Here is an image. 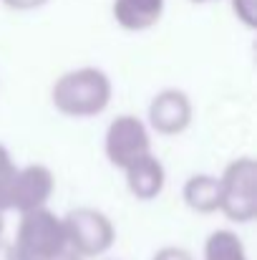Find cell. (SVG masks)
<instances>
[{
  "label": "cell",
  "mask_w": 257,
  "mask_h": 260,
  "mask_svg": "<svg viewBox=\"0 0 257 260\" xmlns=\"http://www.w3.org/2000/svg\"><path fill=\"white\" fill-rule=\"evenodd\" d=\"M152 260H194V255H192L189 250H184V248H176V245H167V248L157 250Z\"/></svg>",
  "instance_id": "cell-14"
},
{
  "label": "cell",
  "mask_w": 257,
  "mask_h": 260,
  "mask_svg": "<svg viewBox=\"0 0 257 260\" xmlns=\"http://www.w3.org/2000/svg\"><path fill=\"white\" fill-rule=\"evenodd\" d=\"M204 260H250L235 230H214L204 243Z\"/></svg>",
  "instance_id": "cell-11"
},
{
  "label": "cell",
  "mask_w": 257,
  "mask_h": 260,
  "mask_svg": "<svg viewBox=\"0 0 257 260\" xmlns=\"http://www.w3.org/2000/svg\"><path fill=\"white\" fill-rule=\"evenodd\" d=\"M68 253L63 220L46 210L20 215L10 260H61Z\"/></svg>",
  "instance_id": "cell-2"
},
{
  "label": "cell",
  "mask_w": 257,
  "mask_h": 260,
  "mask_svg": "<svg viewBox=\"0 0 257 260\" xmlns=\"http://www.w3.org/2000/svg\"><path fill=\"white\" fill-rule=\"evenodd\" d=\"M3 225H5V220H3V212H0V235H3Z\"/></svg>",
  "instance_id": "cell-17"
},
{
  "label": "cell",
  "mask_w": 257,
  "mask_h": 260,
  "mask_svg": "<svg viewBox=\"0 0 257 260\" xmlns=\"http://www.w3.org/2000/svg\"><path fill=\"white\" fill-rule=\"evenodd\" d=\"M192 116V99L181 88H162L149 104V126L162 137H176L187 132Z\"/></svg>",
  "instance_id": "cell-7"
},
{
  "label": "cell",
  "mask_w": 257,
  "mask_h": 260,
  "mask_svg": "<svg viewBox=\"0 0 257 260\" xmlns=\"http://www.w3.org/2000/svg\"><path fill=\"white\" fill-rule=\"evenodd\" d=\"M111 96H114L111 79L96 66L66 71L63 76L56 79L51 88V101L56 111L74 119H91L103 114L106 106L111 104Z\"/></svg>",
  "instance_id": "cell-1"
},
{
  "label": "cell",
  "mask_w": 257,
  "mask_h": 260,
  "mask_svg": "<svg viewBox=\"0 0 257 260\" xmlns=\"http://www.w3.org/2000/svg\"><path fill=\"white\" fill-rule=\"evenodd\" d=\"M61 260H81V258H76L74 253H66V255H63V258H61Z\"/></svg>",
  "instance_id": "cell-16"
},
{
  "label": "cell",
  "mask_w": 257,
  "mask_h": 260,
  "mask_svg": "<svg viewBox=\"0 0 257 260\" xmlns=\"http://www.w3.org/2000/svg\"><path fill=\"white\" fill-rule=\"evenodd\" d=\"M126 177V187L129 192L136 197V200H157L164 189V182H167V172H164V165L154 157V154H146L141 157L139 162H134L131 167L124 170Z\"/></svg>",
  "instance_id": "cell-8"
},
{
  "label": "cell",
  "mask_w": 257,
  "mask_h": 260,
  "mask_svg": "<svg viewBox=\"0 0 257 260\" xmlns=\"http://www.w3.org/2000/svg\"><path fill=\"white\" fill-rule=\"evenodd\" d=\"M15 162L10 157V152L0 144V212H8V194H10V184L15 177Z\"/></svg>",
  "instance_id": "cell-12"
},
{
  "label": "cell",
  "mask_w": 257,
  "mask_h": 260,
  "mask_svg": "<svg viewBox=\"0 0 257 260\" xmlns=\"http://www.w3.org/2000/svg\"><path fill=\"white\" fill-rule=\"evenodd\" d=\"M53 192H56V177L46 165L18 167L8 194V210H15L18 215L46 210Z\"/></svg>",
  "instance_id": "cell-6"
},
{
  "label": "cell",
  "mask_w": 257,
  "mask_h": 260,
  "mask_svg": "<svg viewBox=\"0 0 257 260\" xmlns=\"http://www.w3.org/2000/svg\"><path fill=\"white\" fill-rule=\"evenodd\" d=\"M184 205L199 215H212L219 212V200H222V187H219V177L214 174H192L184 182L181 189Z\"/></svg>",
  "instance_id": "cell-10"
},
{
  "label": "cell",
  "mask_w": 257,
  "mask_h": 260,
  "mask_svg": "<svg viewBox=\"0 0 257 260\" xmlns=\"http://www.w3.org/2000/svg\"><path fill=\"white\" fill-rule=\"evenodd\" d=\"M103 152L106 159L116 167V170H126L134 162H139L141 157L152 154V134L149 126L134 116V114H121L116 116L103 137Z\"/></svg>",
  "instance_id": "cell-5"
},
{
  "label": "cell",
  "mask_w": 257,
  "mask_h": 260,
  "mask_svg": "<svg viewBox=\"0 0 257 260\" xmlns=\"http://www.w3.org/2000/svg\"><path fill=\"white\" fill-rule=\"evenodd\" d=\"M164 3L167 0H114L111 13L119 28L129 33H141L159 23Z\"/></svg>",
  "instance_id": "cell-9"
},
{
  "label": "cell",
  "mask_w": 257,
  "mask_h": 260,
  "mask_svg": "<svg viewBox=\"0 0 257 260\" xmlns=\"http://www.w3.org/2000/svg\"><path fill=\"white\" fill-rule=\"evenodd\" d=\"M192 3H209V0H192Z\"/></svg>",
  "instance_id": "cell-18"
},
{
  "label": "cell",
  "mask_w": 257,
  "mask_h": 260,
  "mask_svg": "<svg viewBox=\"0 0 257 260\" xmlns=\"http://www.w3.org/2000/svg\"><path fill=\"white\" fill-rule=\"evenodd\" d=\"M10 10H38L43 8L48 0H3Z\"/></svg>",
  "instance_id": "cell-15"
},
{
  "label": "cell",
  "mask_w": 257,
  "mask_h": 260,
  "mask_svg": "<svg viewBox=\"0 0 257 260\" xmlns=\"http://www.w3.org/2000/svg\"><path fill=\"white\" fill-rule=\"evenodd\" d=\"M230 3H232V13L247 28H255V0H230Z\"/></svg>",
  "instance_id": "cell-13"
},
{
  "label": "cell",
  "mask_w": 257,
  "mask_h": 260,
  "mask_svg": "<svg viewBox=\"0 0 257 260\" xmlns=\"http://www.w3.org/2000/svg\"><path fill=\"white\" fill-rule=\"evenodd\" d=\"M61 220L66 230L68 253H74L81 260L103 255L116 240L114 222L108 220V215H103L96 207H76Z\"/></svg>",
  "instance_id": "cell-4"
},
{
  "label": "cell",
  "mask_w": 257,
  "mask_h": 260,
  "mask_svg": "<svg viewBox=\"0 0 257 260\" xmlns=\"http://www.w3.org/2000/svg\"><path fill=\"white\" fill-rule=\"evenodd\" d=\"M222 200L219 212L237 225H247L257 217V162L252 157L232 159L219 177Z\"/></svg>",
  "instance_id": "cell-3"
}]
</instances>
